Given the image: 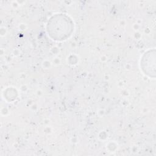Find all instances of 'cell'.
Wrapping results in <instances>:
<instances>
[{
    "label": "cell",
    "mask_w": 156,
    "mask_h": 156,
    "mask_svg": "<svg viewBox=\"0 0 156 156\" xmlns=\"http://www.w3.org/2000/svg\"><path fill=\"white\" fill-rule=\"evenodd\" d=\"M73 23L67 16L58 14L53 16L48 21L47 30L54 40H62L68 37L72 33Z\"/></svg>",
    "instance_id": "cell-1"
}]
</instances>
